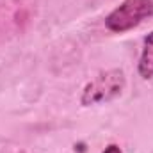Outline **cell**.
<instances>
[{
  "mask_svg": "<svg viewBox=\"0 0 153 153\" xmlns=\"http://www.w3.org/2000/svg\"><path fill=\"white\" fill-rule=\"evenodd\" d=\"M125 85H126V76L123 70L114 68V70L102 71L84 85L80 94V105L91 107V105L111 102L125 91Z\"/></svg>",
  "mask_w": 153,
  "mask_h": 153,
  "instance_id": "6da1fadb",
  "label": "cell"
},
{
  "mask_svg": "<svg viewBox=\"0 0 153 153\" xmlns=\"http://www.w3.org/2000/svg\"><path fill=\"white\" fill-rule=\"evenodd\" d=\"M153 16V0H123L105 16V29L123 34Z\"/></svg>",
  "mask_w": 153,
  "mask_h": 153,
  "instance_id": "7a4b0ae2",
  "label": "cell"
},
{
  "mask_svg": "<svg viewBox=\"0 0 153 153\" xmlns=\"http://www.w3.org/2000/svg\"><path fill=\"white\" fill-rule=\"evenodd\" d=\"M137 71L143 78H153V32L143 41V52L137 62Z\"/></svg>",
  "mask_w": 153,
  "mask_h": 153,
  "instance_id": "3957f363",
  "label": "cell"
},
{
  "mask_svg": "<svg viewBox=\"0 0 153 153\" xmlns=\"http://www.w3.org/2000/svg\"><path fill=\"white\" fill-rule=\"evenodd\" d=\"M102 153H123V150H121L117 144H109V146H107Z\"/></svg>",
  "mask_w": 153,
  "mask_h": 153,
  "instance_id": "277c9868",
  "label": "cell"
}]
</instances>
